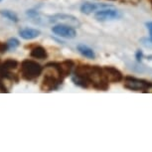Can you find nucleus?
Listing matches in <instances>:
<instances>
[{"label": "nucleus", "mask_w": 152, "mask_h": 152, "mask_svg": "<svg viewBox=\"0 0 152 152\" xmlns=\"http://www.w3.org/2000/svg\"><path fill=\"white\" fill-rule=\"evenodd\" d=\"M72 81H73V83L76 86H78V87L83 88H88L91 87L90 81H88L87 78H85V77L74 75V77L72 78Z\"/></svg>", "instance_id": "obj_14"}, {"label": "nucleus", "mask_w": 152, "mask_h": 152, "mask_svg": "<svg viewBox=\"0 0 152 152\" xmlns=\"http://www.w3.org/2000/svg\"><path fill=\"white\" fill-rule=\"evenodd\" d=\"M46 69H48L49 72L45 74L41 84V91H56L62 85L64 79L60 76V74L57 72L55 68L51 66H45Z\"/></svg>", "instance_id": "obj_2"}, {"label": "nucleus", "mask_w": 152, "mask_h": 152, "mask_svg": "<svg viewBox=\"0 0 152 152\" xmlns=\"http://www.w3.org/2000/svg\"><path fill=\"white\" fill-rule=\"evenodd\" d=\"M0 1H2V0H0Z\"/></svg>", "instance_id": "obj_22"}, {"label": "nucleus", "mask_w": 152, "mask_h": 152, "mask_svg": "<svg viewBox=\"0 0 152 152\" xmlns=\"http://www.w3.org/2000/svg\"><path fill=\"white\" fill-rule=\"evenodd\" d=\"M99 7H107V5H99V4H96V3H91V2H85L84 4H82L81 8V12L83 14H86V15H90V14L96 12L97 11Z\"/></svg>", "instance_id": "obj_13"}, {"label": "nucleus", "mask_w": 152, "mask_h": 152, "mask_svg": "<svg viewBox=\"0 0 152 152\" xmlns=\"http://www.w3.org/2000/svg\"><path fill=\"white\" fill-rule=\"evenodd\" d=\"M19 36L24 40H33L41 35V31L33 28H24L19 30Z\"/></svg>", "instance_id": "obj_10"}, {"label": "nucleus", "mask_w": 152, "mask_h": 152, "mask_svg": "<svg viewBox=\"0 0 152 152\" xmlns=\"http://www.w3.org/2000/svg\"><path fill=\"white\" fill-rule=\"evenodd\" d=\"M123 80H124V84H123L124 88L129 91H142L146 93L152 84L151 82H147L145 80H141V79H137L134 78V77H125Z\"/></svg>", "instance_id": "obj_4"}, {"label": "nucleus", "mask_w": 152, "mask_h": 152, "mask_svg": "<svg viewBox=\"0 0 152 152\" xmlns=\"http://www.w3.org/2000/svg\"><path fill=\"white\" fill-rule=\"evenodd\" d=\"M30 57L34 59L45 60L48 58L47 50H46L44 47H42V46H35L34 48L31 49Z\"/></svg>", "instance_id": "obj_11"}, {"label": "nucleus", "mask_w": 152, "mask_h": 152, "mask_svg": "<svg viewBox=\"0 0 152 152\" xmlns=\"http://www.w3.org/2000/svg\"><path fill=\"white\" fill-rule=\"evenodd\" d=\"M0 14H1V15L3 16V17H5L6 19L10 20V21H12L14 23H17V22L19 21L18 16H17L16 14L13 12V11H10V10H2V11H0Z\"/></svg>", "instance_id": "obj_16"}, {"label": "nucleus", "mask_w": 152, "mask_h": 152, "mask_svg": "<svg viewBox=\"0 0 152 152\" xmlns=\"http://www.w3.org/2000/svg\"><path fill=\"white\" fill-rule=\"evenodd\" d=\"M52 32L66 39H74L77 36V31L75 28L65 24H58L52 27Z\"/></svg>", "instance_id": "obj_7"}, {"label": "nucleus", "mask_w": 152, "mask_h": 152, "mask_svg": "<svg viewBox=\"0 0 152 152\" xmlns=\"http://www.w3.org/2000/svg\"><path fill=\"white\" fill-rule=\"evenodd\" d=\"M7 44H8L9 49H16L17 47H19L20 42H19V40L16 38H10L7 41Z\"/></svg>", "instance_id": "obj_17"}, {"label": "nucleus", "mask_w": 152, "mask_h": 152, "mask_svg": "<svg viewBox=\"0 0 152 152\" xmlns=\"http://www.w3.org/2000/svg\"><path fill=\"white\" fill-rule=\"evenodd\" d=\"M142 57H143V53H142V51L141 50H138L136 52V54H135V58H136V60L138 62H140L141 61V59H142Z\"/></svg>", "instance_id": "obj_19"}, {"label": "nucleus", "mask_w": 152, "mask_h": 152, "mask_svg": "<svg viewBox=\"0 0 152 152\" xmlns=\"http://www.w3.org/2000/svg\"><path fill=\"white\" fill-rule=\"evenodd\" d=\"M51 22L59 23V24H65L72 26L74 28H78L81 26V22L80 20L73 15H69V14H55L53 16H50Z\"/></svg>", "instance_id": "obj_6"}, {"label": "nucleus", "mask_w": 152, "mask_h": 152, "mask_svg": "<svg viewBox=\"0 0 152 152\" xmlns=\"http://www.w3.org/2000/svg\"><path fill=\"white\" fill-rule=\"evenodd\" d=\"M46 66H51V67L55 68L57 72L60 74V76H61L63 79H65L71 75L72 71H73V69L75 67V62L72 61V60H65V61L60 62V63L50 62Z\"/></svg>", "instance_id": "obj_5"}, {"label": "nucleus", "mask_w": 152, "mask_h": 152, "mask_svg": "<svg viewBox=\"0 0 152 152\" xmlns=\"http://www.w3.org/2000/svg\"><path fill=\"white\" fill-rule=\"evenodd\" d=\"M77 50H78L79 53L81 54L83 57H85V58L90 59V60L96 59V53H94V51L87 45L79 44L77 46Z\"/></svg>", "instance_id": "obj_12"}, {"label": "nucleus", "mask_w": 152, "mask_h": 152, "mask_svg": "<svg viewBox=\"0 0 152 152\" xmlns=\"http://www.w3.org/2000/svg\"><path fill=\"white\" fill-rule=\"evenodd\" d=\"M2 69H4L5 71H11V70H15L18 67V62L14 59H7L4 62H2L1 65Z\"/></svg>", "instance_id": "obj_15"}, {"label": "nucleus", "mask_w": 152, "mask_h": 152, "mask_svg": "<svg viewBox=\"0 0 152 152\" xmlns=\"http://www.w3.org/2000/svg\"><path fill=\"white\" fill-rule=\"evenodd\" d=\"M74 75L88 79L91 88L97 91H107L110 88V82L104 72V68L99 66L79 65L75 69Z\"/></svg>", "instance_id": "obj_1"}, {"label": "nucleus", "mask_w": 152, "mask_h": 152, "mask_svg": "<svg viewBox=\"0 0 152 152\" xmlns=\"http://www.w3.org/2000/svg\"><path fill=\"white\" fill-rule=\"evenodd\" d=\"M104 72L105 76H107L108 82L113 83V84L119 83L123 81V79H124L121 72L115 67H113V66H105V67H104Z\"/></svg>", "instance_id": "obj_9"}, {"label": "nucleus", "mask_w": 152, "mask_h": 152, "mask_svg": "<svg viewBox=\"0 0 152 152\" xmlns=\"http://www.w3.org/2000/svg\"><path fill=\"white\" fill-rule=\"evenodd\" d=\"M8 49H9V47H8L7 43H1V42H0V54H3L5 52H7Z\"/></svg>", "instance_id": "obj_18"}, {"label": "nucleus", "mask_w": 152, "mask_h": 152, "mask_svg": "<svg viewBox=\"0 0 152 152\" xmlns=\"http://www.w3.org/2000/svg\"></svg>", "instance_id": "obj_23"}, {"label": "nucleus", "mask_w": 152, "mask_h": 152, "mask_svg": "<svg viewBox=\"0 0 152 152\" xmlns=\"http://www.w3.org/2000/svg\"><path fill=\"white\" fill-rule=\"evenodd\" d=\"M149 1V3H150V5H151V7H152V0H148Z\"/></svg>", "instance_id": "obj_21"}, {"label": "nucleus", "mask_w": 152, "mask_h": 152, "mask_svg": "<svg viewBox=\"0 0 152 152\" xmlns=\"http://www.w3.org/2000/svg\"><path fill=\"white\" fill-rule=\"evenodd\" d=\"M26 14L28 16H30V17H37V16H38V12L35 11V10H28L26 12Z\"/></svg>", "instance_id": "obj_20"}, {"label": "nucleus", "mask_w": 152, "mask_h": 152, "mask_svg": "<svg viewBox=\"0 0 152 152\" xmlns=\"http://www.w3.org/2000/svg\"><path fill=\"white\" fill-rule=\"evenodd\" d=\"M120 17L119 12L116 9L113 8H105V9H100L96 11L94 14V19L97 21H108V20H114Z\"/></svg>", "instance_id": "obj_8"}, {"label": "nucleus", "mask_w": 152, "mask_h": 152, "mask_svg": "<svg viewBox=\"0 0 152 152\" xmlns=\"http://www.w3.org/2000/svg\"><path fill=\"white\" fill-rule=\"evenodd\" d=\"M42 72L43 67L34 60L26 59L21 63L20 74H21L22 79L25 81H34L41 76Z\"/></svg>", "instance_id": "obj_3"}]
</instances>
